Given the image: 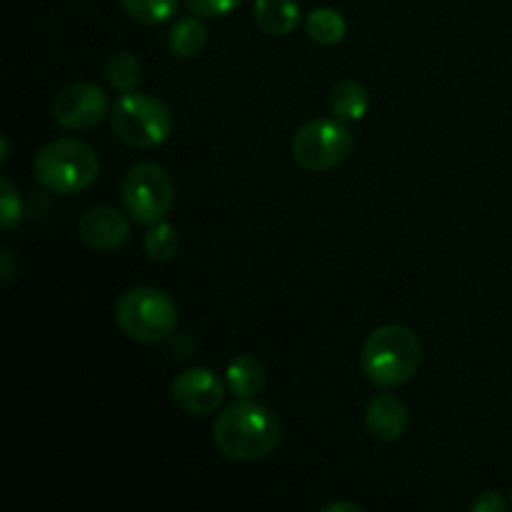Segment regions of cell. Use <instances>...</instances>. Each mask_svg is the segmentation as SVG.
Wrapping results in <instances>:
<instances>
[{
  "mask_svg": "<svg viewBox=\"0 0 512 512\" xmlns=\"http://www.w3.org/2000/svg\"><path fill=\"white\" fill-rule=\"evenodd\" d=\"M213 443L225 458L253 463L278 448L280 420L265 405L250 398H238L225 405L213 423Z\"/></svg>",
  "mask_w": 512,
  "mask_h": 512,
  "instance_id": "cell-1",
  "label": "cell"
},
{
  "mask_svg": "<svg viewBox=\"0 0 512 512\" xmlns=\"http://www.w3.org/2000/svg\"><path fill=\"white\" fill-rule=\"evenodd\" d=\"M423 345L408 325H380L368 335L360 353L363 375L378 388H400L420 368Z\"/></svg>",
  "mask_w": 512,
  "mask_h": 512,
  "instance_id": "cell-2",
  "label": "cell"
},
{
  "mask_svg": "<svg viewBox=\"0 0 512 512\" xmlns=\"http://www.w3.org/2000/svg\"><path fill=\"white\" fill-rule=\"evenodd\" d=\"M33 173L48 193L75 195L88 190L98 180L100 158L83 140L60 138L38 150Z\"/></svg>",
  "mask_w": 512,
  "mask_h": 512,
  "instance_id": "cell-3",
  "label": "cell"
},
{
  "mask_svg": "<svg viewBox=\"0 0 512 512\" xmlns=\"http://www.w3.org/2000/svg\"><path fill=\"white\" fill-rule=\"evenodd\" d=\"M115 323L138 343H163L178 330V308L163 290L140 285L120 295L115 305Z\"/></svg>",
  "mask_w": 512,
  "mask_h": 512,
  "instance_id": "cell-4",
  "label": "cell"
},
{
  "mask_svg": "<svg viewBox=\"0 0 512 512\" xmlns=\"http://www.w3.org/2000/svg\"><path fill=\"white\" fill-rule=\"evenodd\" d=\"M113 133L130 148H158L173 133V113L168 103L148 93H123V98L115 103L113 113Z\"/></svg>",
  "mask_w": 512,
  "mask_h": 512,
  "instance_id": "cell-5",
  "label": "cell"
},
{
  "mask_svg": "<svg viewBox=\"0 0 512 512\" xmlns=\"http://www.w3.org/2000/svg\"><path fill=\"white\" fill-rule=\"evenodd\" d=\"M353 145L355 138L343 120L320 118L295 130L290 150L300 168L310 170V173H323V170H333L345 163L353 153Z\"/></svg>",
  "mask_w": 512,
  "mask_h": 512,
  "instance_id": "cell-6",
  "label": "cell"
},
{
  "mask_svg": "<svg viewBox=\"0 0 512 512\" xmlns=\"http://www.w3.org/2000/svg\"><path fill=\"white\" fill-rule=\"evenodd\" d=\"M125 213L140 225H153L170 213L175 200V183L158 163H140L125 173L120 185Z\"/></svg>",
  "mask_w": 512,
  "mask_h": 512,
  "instance_id": "cell-7",
  "label": "cell"
},
{
  "mask_svg": "<svg viewBox=\"0 0 512 512\" xmlns=\"http://www.w3.org/2000/svg\"><path fill=\"white\" fill-rule=\"evenodd\" d=\"M108 95L95 83H73L53 103L55 123L68 130L95 128L108 115Z\"/></svg>",
  "mask_w": 512,
  "mask_h": 512,
  "instance_id": "cell-8",
  "label": "cell"
},
{
  "mask_svg": "<svg viewBox=\"0 0 512 512\" xmlns=\"http://www.w3.org/2000/svg\"><path fill=\"white\" fill-rule=\"evenodd\" d=\"M175 405L188 415L215 413L223 403L225 385L210 368H188L170 385Z\"/></svg>",
  "mask_w": 512,
  "mask_h": 512,
  "instance_id": "cell-9",
  "label": "cell"
},
{
  "mask_svg": "<svg viewBox=\"0 0 512 512\" xmlns=\"http://www.w3.org/2000/svg\"><path fill=\"white\" fill-rule=\"evenodd\" d=\"M78 235L88 248L108 253L123 248L130 240V223L118 208L95 205L88 208L78 220Z\"/></svg>",
  "mask_w": 512,
  "mask_h": 512,
  "instance_id": "cell-10",
  "label": "cell"
},
{
  "mask_svg": "<svg viewBox=\"0 0 512 512\" xmlns=\"http://www.w3.org/2000/svg\"><path fill=\"white\" fill-rule=\"evenodd\" d=\"M365 425H368V433L373 438L393 443V440L403 438L405 430H408V408L395 395L380 393L365 408Z\"/></svg>",
  "mask_w": 512,
  "mask_h": 512,
  "instance_id": "cell-11",
  "label": "cell"
},
{
  "mask_svg": "<svg viewBox=\"0 0 512 512\" xmlns=\"http://www.w3.org/2000/svg\"><path fill=\"white\" fill-rule=\"evenodd\" d=\"M253 18L268 35H290L300 25V5L295 0H255Z\"/></svg>",
  "mask_w": 512,
  "mask_h": 512,
  "instance_id": "cell-12",
  "label": "cell"
},
{
  "mask_svg": "<svg viewBox=\"0 0 512 512\" xmlns=\"http://www.w3.org/2000/svg\"><path fill=\"white\" fill-rule=\"evenodd\" d=\"M368 90L365 85L355 83V80H343V83L333 85L328 95V108L343 123H355V120H363L368 113Z\"/></svg>",
  "mask_w": 512,
  "mask_h": 512,
  "instance_id": "cell-13",
  "label": "cell"
},
{
  "mask_svg": "<svg viewBox=\"0 0 512 512\" xmlns=\"http://www.w3.org/2000/svg\"><path fill=\"white\" fill-rule=\"evenodd\" d=\"M225 378H228L230 393H235L238 398L253 400L265 388V368L253 355H238L225 370Z\"/></svg>",
  "mask_w": 512,
  "mask_h": 512,
  "instance_id": "cell-14",
  "label": "cell"
},
{
  "mask_svg": "<svg viewBox=\"0 0 512 512\" xmlns=\"http://www.w3.org/2000/svg\"><path fill=\"white\" fill-rule=\"evenodd\" d=\"M205 45H208V28H205L203 20L195 18V15L180 18L168 35V48L175 58H198V55L203 53Z\"/></svg>",
  "mask_w": 512,
  "mask_h": 512,
  "instance_id": "cell-15",
  "label": "cell"
},
{
  "mask_svg": "<svg viewBox=\"0 0 512 512\" xmlns=\"http://www.w3.org/2000/svg\"><path fill=\"white\" fill-rule=\"evenodd\" d=\"M305 30L320 45H338L345 38V18L333 8H315L305 20Z\"/></svg>",
  "mask_w": 512,
  "mask_h": 512,
  "instance_id": "cell-16",
  "label": "cell"
},
{
  "mask_svg": "<svg viewBox=\"0 0 512 512\" xmlns=\"http://www.w3.org/2000/svg\"><path fill=\"white\" fill-rule=\"evenodd\" d=\"M105 78L118 93H133V90H138L140 80H143L140 60L130 53H115L105 65Z\"/></svg>",
  "mask_w": 512,
  "mask_h": 512,
  "instance_id": "cell-17",
  "label": "cell"
},
{
  "mask_svg": "<svg viewBox=\"0 0 512 512\" xmlns=\"http://www.w3.org/2000/svg\"><path fill=\"white\" fill-rule=\"evenodd\" d=\"M145 253L153 260H173L180 250V235L175 230V225L165 223V220H158V223L150 225V230L145 233Z\"/></svg>",
  "mask_w": 512,
  "mask_h": 512,
  "instance_id": "cell-18",
  "label": "cell"
},
{
  "mask_svg": "<svg viewBox=\"0 0 512 512\" xmlns=\"http://www.w3.org/2000/svg\"><path fill=\"white\" fill-rule=\"evenodd\" d=\"M180 0H123L125 13L143 25H160L178 13Z\"/></svg>",
  "mask_w": 512,
  "mask_h": 512,
  "instance_id": "cell-19",
  "label": "cell"
},
{
  "mask_svg": "<svg viewBox=\"0 0 512 512\" xmlns=\"http://www.w3.org/2000/svg\"><path fill=\"white\" fill-rule=\"evenodd\" d=\"M23 218V200L18 188L8 178L0 180V225L3 230H13Z\"/></svg>",
  "mask_w": 512,
  "mask_h": 512,
  "instance_id": "cell-20",
  "label": "cell"
},
{
  "mask_svg": "<svg viewBox=\"0 0 512 512\" xmlns=\"http://www.w3.org/2000/svg\"><path fill=\"white\" fill-rule=\"evenodd\" d=\"M243 0H185L190 10L200 18H220V15H230Z\"/></svg>",
  "mask_w": 512,
  "mask_h": 512,
  "instance_id": "cell-21",
  "label": "cell"
},
{
  "mask_svg": "<svg viewBox=\"0 0 512 512\" xmlns=\"http://www.w3.org/2000/svg\"><path fill=\"white\" fill-rule=\"evenodd\" d=\"M505 510H508V503L503 500V495L493 493V490L483 493L473 503V512H505Z\"/></svg>",
  "mask_w": 512,
  "mask_h": 512,
  "instance_id": "cell-22",
  "label": "cell"
},
{
  "mask_svg": "<svg viewBox=\"0 0 512 512\" xmlns=\"http://www.w3.org/2000/svg\"><path fill=\"white\" fill-rule=\"evenodd\" d=\"M0 258H3V270H0V273H3L5 283H10V278H13V258H10V250H0Z\"/></svg>",
  "mask_w": 512,
  "mask_h": 512,
  "instance_id": "cell-23",
  "label": "cell"
},
{
  "mask_svg": "<svg viewBox=\"0 0 512 512\" xmlns=\"http://www.w3.org/2000/svg\"><path fill=\"white\" fill-rule=\"evenodd\" d=\"M338 510H350V512H363L358 503H330L325 505V512H338Z\"/></svg>",
  "mask_w": 512,
  "mask_h": 512,
  "instance_id": "cell-24",
  "label": "cell"
}]
</instances>
